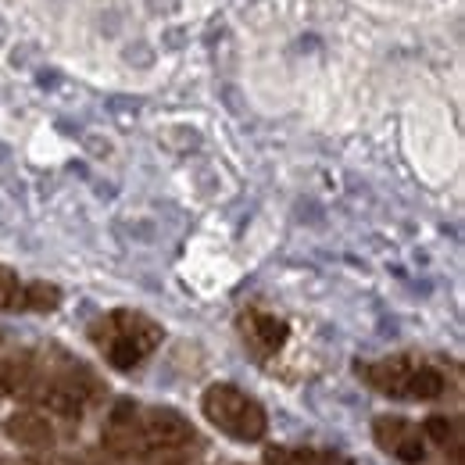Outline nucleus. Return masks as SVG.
I'll list each match as a JSON object with an SVG mask.
<instances>
[{"mask_svg": "<svg viewBox=\"0 0 465 465\" xmlns=\"http://www.w3.org/2000/svg\"><path fill=\"white\" fill-rule=\"evenodd\" d=\"M236 330H240L243 348L251 351L258 361L276 358L280 351L287 348V341H291L287 319H280V315L269 312V308H243V312L236 315Z\"/></svg>", "mask_w": 465, "mask_h": 465, "instance_id": "0eeeda50", "label": "nucleus"}, {"mask_svg": "<svg viewBox=\"0 0 465 465\" xmlns=\"http://www.w3.org/2000/svg\"><path fill=\"white\" fill-rule=\"evenodd\" d=\"M90 344L97 354L115 369V372H133L140 369L154 351L165 341V326L143 312L133 308H112L104 315H97L86 330Z\"/></svg>", "mask_w": 465, "mask_h": 465, "instance_id": "7ed1b4c3", "label": "nucleus"}, {"mask_svg": "<svg viewBox=\"0 0 465 465\" xmlns=\"http://www.w3.org/2000/svg\"><path fill=\"white\" fill-rule=\"evenodd\" d=\"M101 380L90 365L72 358L58 344L29 348V365L18 398L29 408H40L58 419H79L86 408L101 398Z\"/></svg>", "mask_w": 465, "mask_h": 465, "instance_id": "f257e3e1", "label": "nucleus"}, {"mask_svg": "<svg viewBox=\"0 0 465 465\" xmlns=\"http://www.w3.org/2000/svg\"><path fill=\"white\" fill-rule=\"evenodd\" d=\"M372 440L383 455L398 459L401 465H422L430 455V444L422 437V426L401 415H380L372 422Z\"/></svg>", "mask_w": 465, "mask_h": 465, "instance_id": "6e6552de", "label": "nucleus"}, {"mask_svg": "<svg viewBox=\"0 0 465 465\" xmlns=\"http://www.w3.org/2000/svg\"><path fill=\"white\" fill-rule=\"evenodd\" d=\"M426 444L444 448V455H462V419L459 415H430L422 422Z\"/></svg>", "mask_w": 465, "mask_h": 465, "instance_id": "f8f14e48", "label": "nucleus"}, {"mask_svg": "<svg viewBox=\"0 0 465 465\" xmlns=\"http://www.w3.org/2000/svg\"><path fill=\"white\" fill-rule=\"evenodd\" d=\"M201 411L219 433H226L230 440H240V444H258L269 433L265 408L236 383H212L201 394Z\"/></svg>", "mask_w": 465, "mask_h": 465, "instance_id": "20e7f679", "label": "nucleus"}, {"mask_svg": "<svg viewBox=\"0 0 465 465\" xmlns=\"http://www.w3.org/2000/svg\"><path fill=\"white\" fill-rule=\"evenodd\" d=\"M4 433L29 448V451H51L58 444V426H54V415L40 411V408H18L4 419Z\"/></svg>", "mask_w": 465, "mask_h": 465, "instance_id": "9d476101", "label": "nucleus"}, {"mask_svg": "<svg viewBox=\"0 0 465 465\" xmlns=\"http://www.w3.org/2000/svg\"><path fill=\"white\" fill-rule=\"evenodd\" d=\"M61 291L44 280H22L15 269L0 265V312H54Z\"/></svg>", "mask_w": 465, "mask_h": 465, "instance_id": "1a4fd4ad", "label": "nucleus"}, {"mask_svg": "<svg viewBox=\"0 0 465 465\" xmlns=\"http://www.w3.org/2000/svg\"><path fill=\"white\" fill-rule=\"evenodd\" d=\"M4 465H40V462H25V459L18 462V459H11V462H4Z\"/></svg>", "mask_w": 465, "mask_h": 465, "instance_id": "2eb2a0df", "label": "nucleus"}, {"mask_svg": "<svg viewBox=\"0 0 465 465\" xmlns=\"http://www.w3.org/2000/svg\"><path fill=\"white\" fill-rule=\"evenodd\" d=\"M140 422H143V440H147V455H162V451H193L190 444L197 440L193 422L175 411V408H143L140 405ZM143 455V459H147Z\"/></svg>", "mask_w": 465, "mask_h": 465, "instance_id": "423d86ee", "label": "nucleus"}, {"mask_svg": "<svg viewBox=\"0 0 465 465\" xmlns=\"http://www.w3.org/2000/svg\"><path fill=\"white\" fill-rule=\"evenodd\" d=\"M444 465H462V455H448V462Z\"/></svg>", "mask_w": 465, "mask_h": 465, "instance_id": "4468645a", "label": "nucleus"}, {"mask_svg": "<svg viewBox=\"0 0 465 465\" xmlns=\"http://www.w3.org/2000/svg\"><path fill=\"white\" fill-rule=\"evenodd\" d=\"M25 365H29V348H22V344H15L11 337L0 333V398L22 391Z\"/></svg>", "mask_w": 465, "mask_h": 465, "instance_id": "9b49d317", "label": "nucleus"}, {"mask_svg": "<svg viewBox=\"0 0 465 465\" xmlns=\"http://www.w3.org/2000/svg\"><path fill=\"white\" fill-rule=\"evenodd\" d=\"M101 444L118 462H140L147 455L143 440V422H140V405L136 401H115L104 426H101Z\"/></svg>", "mask_w": 465, "mask_h": 465, "instance_id": "39448f33", "label": "nucleus"}, {"mask_svg": "<svg viewBox=\"0 0 465 465\" xmlns=\"http://www.w3.org/2000/svg\"><path fill=\"white\" fill-rule=\"evenodd\" d=\"M262 465H351L337 451H319V448H272Z\"/></svg>", "mask_w": 465, "mask_h": 465, "instance_id": "ddd939ff", "label": "nucleus"}, {"mask_svg": "<svg viewBox=\"0 0 465 465\" xmlns=\"http://www.w3.org/2000/svg\"><path fill=\"white\" fill-rule=\"evenodd\" d=\"M358 380L394 401H437L451 387H459V365L444 358H430L419 351H398L376 361L354 365Z\"/></svg>", "mask_w": 465, "mask_h": 465, "instance_id": "f03ea898", "label": "nucleus"}]
</instances>
